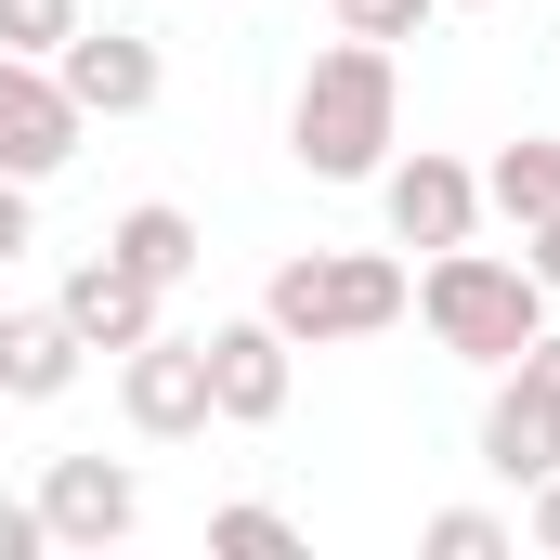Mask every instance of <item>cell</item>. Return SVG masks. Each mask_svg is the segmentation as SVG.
<instances>
[{
  "mask_svg": "<svg viewBox=\"0 0 560 560\" xmlns=\"http://www.w3.org/2000/svg\"><path fill=\"white\" fill-rule=\"evenodd\" d=\"M66 39H79V0H0V52H39L52 66Z\"/></svg>",
  "mask_w": 560,
  "mask_h": 560,
  "instance_id": "cell-15",
  "label": "cell"
},
{
  "mask_svg": "<svg viewBox=\"0 0 560 560\" xmlns=\"http://www.w3.org/2000/svg\"><path fill=\"white\" fill-rule=\"evenodd\" d=\"M261 313H275L300 352H326V339H378V326H405V313H418V275H405L392 248H300V261H275Z\"/></svg>",
  "mask_w": 560,
  "mask_h": 560,
  "instance_id": "cell-3",
  "label": "cell"
},
{
  "mask_svg": "<svg viewBox=\"0 0 560 560\" xmlns=\"http://www.w3.org/2000/svg\"><path fill=\"white\" fill-rule=\"evenodd\" d=\"M535 548L560 560V469H548V482H535Z\"/></svg>",
  "mask_w": 560,
  "mask_h": 560,
  "instance_id": "cell-23",
  "label": "cell"
},
{
  "mask_svg": "<svg viewBox=\"0 0 560 560\" xmlns=\"http://www.w3.org/2000/svg\"><path fill=\"white\" fill-rule=\"evenodd\" d=\"M79 365H92V339H79L52 300H39V313H0V405H66Z\"/></svg>",
  "mask_w": 560,
  "mask_h": 560,
  "instance_id": "cell-11",
  "label": "cell"
},
{
  "mask_svg": "<svg viewBox=\"0 0 560 560\" xmlns=\"http://www.w3.org/2000/svg\"><path fill=\"white\" fill-rule=\"evenodd\" d=\"M509 378H522L535 405H560V326H535V339H522V365H509Z\"/></svg>",
  "mask_w": 560,
  "mask_h": 560,
  "instance_id": "cell-19",
  "label": "cell"
},
{
  "mask_svg": "<svg viewBox=\"0 0 560 560\" xmlns=\"http://www.w3.org/2000/svg\"><path fill=\"white\" fill-rule=\"evenodd\" d=\"M482 209H495V222H522V235H535V222H548V209H560V143H548V131H522V143H495V156H482Z\"/></svg>",
  "mask_w": 560,
  "mask_h": 560,
  "instance_id": "cell-14",
  "label": "cell"
},
{
  "mask_svg": "<svg viewBox=\"0 0 560 560\" xmlns=\"http://www.w3.org/2000/svg\"><path fill=\"white\" fill-rule=\"evenodd\" d=\"M482 469H495V482H522V495L560 469V405H535L509 365H495V405H482Z\"/></svg>",
  "mask_w": 560,
  "mask_h": 560,
  "instance_id": "cell-12",
  "label": "cell"
},
{
  "mask_svg": "<svg viewBox=\"0 0 560 560\" xmlns=\"http://www.w3.org/2000/svg\"><path fill=\"white\" fill-rule=\"evenodd\" d=\"M26 196H39V183H13V170H0V261H26V248H39V222H26Z\"/></svg>",
  "mask_w": 560,
  "mask_h": 560,
  "instance_id": "cell-20",
  "label": "cell"
},
{
  "mask_svg": "<svg viewBox=\"0 0 560 560\" xmlns=\"http://www.w3.org/2000/svg\"><path fill=\"white\" fill-rule=\"evenodd\" d=\"M378 209H392V248H469L482 235V170L443 156V143L378 156Z\"/></svg>",
  "mask_w": 560,
  "mask_h": 560,
  "instance_id": "cell-4",
  "label": "cell"
},
{
  "mask_svg": "<svg viewBox=\"0 0 560 560\" xmlns=\"http://www.w3.org/2000/svg\"><path fill=\"white\" fill-rule=\"evenodd\" d=\"M522 261H535V275H548V300H560V209L535 222V235H522Z\"/></svg>",
  "mask_w": 560,
  "mask_h": 560,
  "instance_id": "cell-22",
  "label": "cell"
},
{
  "mask_svg": "<svg viewBox=\"0 0 560 560\" xmlns=\"http://www.w3.org/2000/svg\"><path fill=\"white\" fill-rule=\"evenodd\" d=\"M209 548H248V560H275V548H300V535H287V509H261V495H248V509H209Z\"/></svg>",
  "mask_w": 560,
  "mask_h": 560,
  "instance_id": "cell-17",
  "label": "cell"
},
{
  "mask_svg": "<svg viewBox=\"0 0 560 560\" xmlns=\"http://www.w3.org/2000/svg\"><path fill=\"white\" fill-rule=\"evenodd\" d=\"M418 326L456 352V365H522V339L548 326V275L509 261V248H430Z\"/></svg>",
  "mask_w": 560,
  "mask_h": 560,
  "instance_id": "cell-2",
  "label": "cell"
},
{
  "mask_svg": "<svg viewBox=\"0 0 560 560\" xmlns=\"http://www.w3.org/2000/svg\"><path fill=\"white\" fill-rule=\"evenodd\" d=\"M79 131H92L79 92H66L39 52H0V170H13V183H52V170L79 156Z\"/></svg>",
  "mask_w": 560,
  "mask_h": 560,
  "instance_id": "cell-7",
  "label": "cell"
},
{
  "mask_svg": "<svg viewBox=\"0 0 560 560\" xmlns=\"http://www.w3.org/2000/svg\"><path fill=\"white\" fill-rule=\"evenodd\" d=\"M118 418L143 430V443H196L209 430V339H131L118 352Z\"/></svg>",
  "mask_w": 560,
  "mask_h": 560,
  "instance_id": "cell-6",
  "label": "cell"
},
{
  "mask_svg": "<svg viewBox=\"0 0 560 560\" xmlns=\"http://www.w3.org/2000/svg\"><path fill=\"white\" fill-rule=\"evenodd\" d=\"M405 131V79H392V39H326L313 66H300V92H287V156L313 170V183H378V156Z\"/></svg>",
  "mask_w": 560,
  "mask_h": 560,
  "instance_id": "cell-1",
  "label": "cell"
},
{
  "mask_svg": "<svg viewBox=\"0 0 560 560\" xmlns=\"http://www.w3.org/2000/svg\"><path fill=\"white\" fill-rule=\"evenodd\" d=\"M456 13H482V0H456Z\"/></svg>",
  "mask_w": 560,
  "mask_h": 560,
  "instance_id": "cell-24",
  "label": "cell"
},
{
  "mask_svg": "<svg viewBox=\"0 0 560 560\" xmlns=\"http://www.w3.org/2000/svg\"><path fill=\"white\" fill-rule=\"evenodd\" d=\"M287 392H300V339H287L275 313L209 326V418H222V430H275Z\"/></svg>",
  "mask_w": 560,
  "mask_h": 560,
  "instance_id": "cell-5",
  "label": "cell"
},
{
  "mask_svg": "<svg viewBox=\"0 0 560 560\" xmlns=\"http://www.w3.org/2000/svg\"><path fill=\"white\" fill-rule=\"evenodd\" d=\"M52 535H39V495H0V560H39Z\"/></svg>",
  "mask_w": 560,
  "mask_h": 560,
  "instance_id": "cell-21",
  "label": "cell"
},
{
  "mask_svg": "<svg viewBox=\"0 0 560 560\" xmlns=\"http://www.w3.org/2000/svg\"><path fill=\"white\" fill-rule=\"evenodd\" d=\"M418 548L430 560H509V522H495V509H430Z\"/></svg>",
  "mask_w": 560,
  "mask_h": 560,
  "instance_id": "cell-16",
  "label": "cell"
},
{
  "mask_svg": "<svg viewBox=\"0 0 560 560\" xmlns=\"http://www.w3.org/2000/svg\"><path fill=\"white\" fill-rule=\"evenodd\" d=\"M131 522H143L131 456H52V469H39V535H52V548H118Z\"/></svg>",
  "mask_w": 560,
  "mask_h": 560,
  "instance_id": "cell-8",
  "label": "cell"
},
{
  "mask_svg": "<svg viewBox=\"0 0 560 560\" xmlns=\"http://www.w3.org/2000/svg\"><path fill=\"white\" fill-rule=\"evenodd\" d=\"M430 13H443V0H339V26H352V39H418Z\"/></svg>",
  "mask_w": 560,
  "mask_h": 560,
  "instance_id": "cell-18",
  "label": "cell"
},
{
  "mask_svg": "<svg viewBox=\"0 0 560 560\" xmlns=\"http://www.w3.org/2000/svg\"><path fill=\"white\" fill-rule=\"evenodd\" d=\"M156 300H170V287H156V275H131V261H118V248H92V261H79V275L52 287V313H66V326H79V339H92V352H131V339H156V326H170V313H156Z\"/></svg>",
  "mask_w": 560,
  "mask_h": 560,
  "instance_id": "cell-9",
  "label": "cell"
},
{
  "mask_svg": "<svg viewBox=\"0 0 560 560\" xmlns=\"http://www.w3.org/2000/svg\"><path fill=\"white\" fill-rule=\"evenodd\" d=\"M105 248H118L131 275H156V287H183L196 261H209V235H196V209H170V196H143V209H118V222H105Z\"/></svg>",
  "mask_w": 560,
  "mask_h": 560,
  "instance_id": "cell-13",
  "label": "cell"
},
{
  "mask_svg": "<svg viewBox=\"0 0 560 560\" xmlns=\"http://www.w3.org/2000/svg\"><path fill=\"white\" fill-rule=\"evenodd\" d=\"M52 79L79 92V118H143V105H156V39H143V26H79V39L52 52Z\"/></svg>",
  "mask_w": 560,
  "mask_h": 560,
  "instance_id": "cell-10",
  "label": "cell"
}]
</instances>
